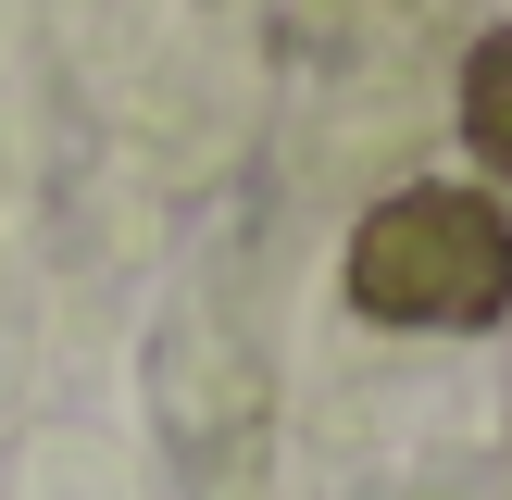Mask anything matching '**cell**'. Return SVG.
Returning a JSON list of instances; mask_svg holds the SVG:
<instances>
[{
	"mask_svg": "<svg viewBox=\"0 0 512 500\" xmlns=\"http://www.w3.org/2000/svg\"><path fill=\"white\" fill-rule=\"evenodd\" d=\"M350 300L375 325H500L512 313V213L488 188H400L350 225Z\"/></svg>",
	"mask_w": 512,
	"mask_h": 500,
	"instance_id": "cell-1",
	"label": "cell"
},
{
	"mask_svg": "<svg viewBox=\"0 0 512 500\" xmlns=\"http://www.w3.org/2000/svg\"><path fill=\"white\" fill-rule=\"evenodd\" d=\"M463 138H475V163L512 188V25H488L475 63H463Z\"/></svg>",
	"mask_w": 512,
	"mask_h": 500,
	"instance_id": "cell-2",
	"label": "cell"
}]
</instances>
